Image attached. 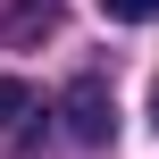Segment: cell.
Listing matches in <instances>:
<instances>
[{
  "mask_svg": "<svg viewBox=\"0 0 159 159\" xmlns=\"http://www.w3.org/2000/svg\"><path fill=\"white\" fill-rule=\"evenodd\" d=\"M109 126H117L109 84H101V75H75V84H67V134H75V143H109Z\"/></svg>",
  "mask_w": 159,
  "mask_h": 159,
  "instance_id": "1",
  "label": "cell"
},
{
  "mask_svg": "<svg viewBox=\"0 0 159 159\" xmlns=\"http://www.w3.org/2000/svg\"><path fill=\"white\" fill-rule=\"evenodd\" d=\"M34 109H42V101H34V84L0 75V134H25V126H34Z\"/></svg>",
  "mask_w": 159,
  "mask_h": 159,
  "instance_id": "2",
  "label": "cell"
},
{
  "mask_svg": "<svg viewBox=\"0 0 159 159\" xmlns=\"http://www.w3.org/2000/svg\"><path fill=\"white\" fill-rule=\"evenodd\" d=\"M101 17L109 25H143V17H159V0H101Z\"/></svg>",
  "mask_w": 159,
  "mask_h": 159,
  "instance_id": "3",
  "label": "cell"
},
{
  "mask_svg": "<svg viewBox=\"0 0 159 159\" xmlns=\"http://www.w3.org/2000/svg\"><path fill=\"white\" fill-rule=\"evenodd\" d=\"M151 126H159V84H151Z\"/></svg>",
  "mask_w": 159,
  "mask_h": 159,
  "instance_id": "4",
  "label": "cell"
}]
</instances>
